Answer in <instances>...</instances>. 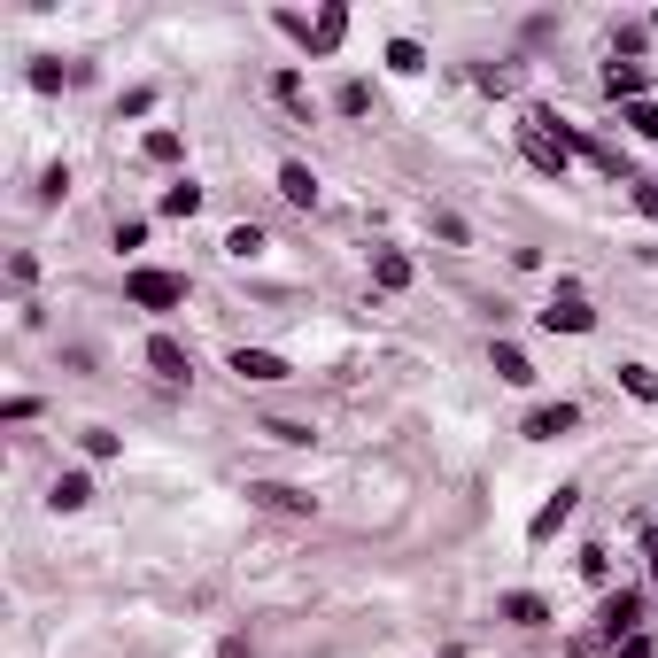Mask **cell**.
Segmentation results:
<instances>
[{
  "instance_id": "1",
  "label": "cell",
  "mask_w": 658,
  "mask_h": 658,
  "mask_svg": "<svg viewBox=\"0 0 658 658\" xmlns=\"http://www.w3.org/2000/svg\"><path fill=\"white\" fill-rule=\"evenodd\" d=\"M124 302H132V310H179L186 279L179 271H124Z\"/></svg>"
},
{
  "instance_id": "2",
  "label": "cell",
  "mask_w": 658,
  "mask_h": 658,
  "mask_svg": "<svg viewBox=\"0 0 658 658\" xmlns=\"http://www.w3.org/2000/svg\"><path fill=\"white\" fill-rule=\"evenodd\" d=\"M542 326H550V333H597V310L581 302V287H558L550 310H542Z\"/></svg>"
},
{
  "instance_id": "3",
  "label": "cell",
  "mask_w": 658,
  "mask_h": 658,
  "mask_svg": "<svg viewBox=\"0 0 658 658\" xmlns=\"http://www.w3.org/2000/svg\"><path fill=\"white\" fill-rule=\"evenodd\" d=\"M519 140H527V163H535V171L566 179V140H558V132H542V124H535V109H527V124H519Z\"/></svg>"
},
{
  "instance_id": "4",
  "label": "cell",
  "mask_w": 658,
  "mask_h": 658,
  "mask_svg": "<svg viewBox=\"0 0 658 658\" xmlns=\"http://www.w3.org/2000/svg\"><path fill=\"white\" fill-rule=\"evenodd\" d=\"M233 372H240V380H256V388H271V380H287L295 364L279 357V349H233Z\"/></svg>"
},
{
  "instance_id": "5",
  "label": "cell",
  "mask_w": 658,
  "mask_h": 658,
  "mask_svg": "<svg viewBox=\"0 0 658 658\" xmlns=\"http://www.w3.org/2000/svg\"><path fill=\"white\" fill-rule=\"evenodd\" d=\"M573 426H581V403H542V411H527V442H558Z\"/></svg>"
},
{
  "instance_id": "6",
  "label": "cell",
  "mask_w": 658,
  "mask_h": 658,
  "mask_svg": "<svg viewBox=\"0 0 658 658\" xmlns=\"http://www.w3.org/2000/svg\"><path fill=\"white\" fill-rule=\"evenodd\" d=\"M604 635H612V643H620V635H635L643 628V597H635V589H612V597H604Z\"/></svg>"
},
{
  "instance_id": "7",
  "label": "cell",
  "mask_w": 658,
  "mask_h": 658,
  "mask_svg": "<svg viewBox=\"0 0 658 658\" xmlns=\"http://www.w3.org/2000/svg\"><path fill=\"white\" fill-rule=\"evenodd\" d=\"M573 504H581V488H558V496H550V504L535 511V527H527V542L542 550V542H550V535H558V527L573 519Z\"/></svg>"
},
{
  "instance_id": "8",
  "label": "cell",
  "mask_w": 658,
  "mask_h": 658,
  "mask_svg": "<svg viewBox=\"0 0 658 658\" xmlns=\"http://www.w3.org/2000/svg\"><path fill=\"white\" fill-rule=\"evenodd\" d=\"M341 39H349V8L333 0V8H318V16H310V55H333Z\"/></svg>"
},
{
  "instance_id": "9",
  "label": "cell",
  "mask_w": 658,
  "mask_h": 658,
  "mask_svg": "<svg viewBox=\"0 0 658 658\" xmlns=\"http://www.w3.org/2000/svg\"><path fill=\"white\" fill-rule=\"evenodd\" d=\"M279 194H287L295 210H318V171H310V163H279Z\"/></svg>"
},
{
  "instance_id": "10",
  "label": "cell",
  "mask_w": 658,
  "mask_h": 658,
  "mask_svg": "<svg viewBox=\"0 0 658 658\" xmlns=\"http://www.w3.org/2000/svg\"><path fill=\"white\" fill-rule=\"evenodd\" d=\"M148 364H155V372H163V380H171V388H179L186 372H194V357H186V349H179V341H171V333H155V341H148Z\"/></svg>"
},
{
  "instance_id": "11",
  "label": "cell",
  "mask_w": 658,
  "mask_h": 658,
  "mask_svg": "<svg viewBox=\"0 0 658 658\" xmlns=\"http://www.w3.org/2000/svg\"><path fill=\"white\" fill-rule=\"evenodd\" d=\"M248 496H256L264 511H310V488H295V480H256Z\"/></svg>"
},
{
  "instance_id": "12",
  "label": "cell",
  "mask_w": 658,
  "mask_h": 658,
  "mask_svg": "<svg viewBox=\"0 0 658 658\" xmlns=\"http://www.w3.org/2000/svg\"><path fill=\"white\" fill-rule=\"evenodd\" d=\"M643 86H651V78H643V62H612V70H604V93H612V101H643Z\"/></svg>"
},
{
  "instance_id": "13",
  "label": "cell",
  "mask_w": 658,
  "mask_h": 658,
  "mask_svg": "<svg viewBox=\"0 0 658 658\" xmlns=\"http://www.w3.org/2000/svg\"><path fill=\"white\" fill-rule=\"evenodd\" d=\"M372 279H380L388 295H403V287H411V256H403V248H372Z\"/></svg>"
},
{
  "instance_id": "14",
  "label": "cell",
  "mask_w": 658,
  "mask_h": 658,
  "mask_svg": "<svg viewBox=\"0 0 658 658\" xmlns=\"http://www.w3.org/2000/svg\"><path fill=\"white\" fill-rule=\"evenodd\" d=\"M488 364H496V380H511V388H527V380H535L527 349H511V341H496V349H488Z\"/></svg>"
},
{
  "instance_id": "15",
  "label": "cell",
  "mask_w": 658,
  "mask_h": 658,
  "mask_svg": "<svg viewBox=\"0 0 658 658\" xmlns=\"http://www.w3.org/2000/svg\"><path fill=\"white\" fill-rule=\"evenodd\" d=\"M86 78V62H31V86L39 93H62V86H78Z\"/></svg>"
},
{
  "instance_id": "16",
  "label": "cell",
  "mask_w": 658,
  "mask_h": 658,
  "mask_svg": "<svg viewBox=\"0 0 658 658\" xmlns=\"http://www.w3.org/2000/svg\"><path fill=\"white\" fill-rule=\"evenodd\" d=\"M504 620H511V628H550V604L519 589V597H504Z\"/></svg>"
},
{
  "instance_id": "17",
  "label": "cell",
  "mask_w": 658,
  "mask_h": 658,
  "mask_svg": "<svg viewBox=\"0 0 658 658\" xmlns=\"http://www.w3.org/2000/svg\"><path fill=\"white\" fill-rule=\"evenodd\" d=\"M47 504H55V511H86V504H93V480H86V473H62Z\"/></svg>"
},
{
  "instance_id": "18",
  "label": "cell",
  "mask_w": 658,
  "mask_h": 658,
  "mask_svg": "<svg viewBox=\"0 0 658 658\" xmlns=\"http://www.w3.org/2000/svg\"><path fill=\"white\" fill-rule=\"evenodd\" d=\"M140 148H148V163H179V155H186V140L171 132V124H155V132L140 140Z\"/></svg>"
},
{
  "instance_id": "19",
  "label": "cell",
  "mask_w": 658,
  "mask_h": 658,
  "mask_svg": "<svg viewBox=\"0 0 658 658\" xmlns=\"http://www.w3.org/2000/svg\"><path fill=\"white\" fill-rule=\"evenodd\" d=\"M194 210H202V186H194V179L163 186V217H194Z\"/></svg>"
},
{
  "instance_id": "20",
  "label": "cell",
  "mask_w": 658,
  "mask_h": 658,
  "mask_svg": "<svg viewBox=\"0 0 658 658\" xmlns=\"http://www.w3.org/2000/svg\"><path fill=\"white\" fill-rule=\"evenodd\" d=\"M388 70L419 78V70H426V47H419V39H388Z\"/></svg>"
},
{
  "instance_id": "21",
  "label": "cell",
  "mask_w": 658,
  "mask_h": 658,
  "mask_svg": "<svg viewBox=\"0 0 658 658\" xmlns=\"http://www.w3.org/2000/svg\"><path fill=\"white\" fill-rule=\"evenodd\" d=\"M620 388H628L635 403H658V372L651 364H620Z\"/></svg>"
},
{
  "instance_id": "22",
  "label": "cell",
  "mask_w": 658,
  "mask_h": 658,
  "mask_svg": "<svg viewBox=\"0 0 658 658\" xmlns=\"http://www.w3.org/2000/svg\"><path fill=\"white\" fill-rule=\"evenodd\" d=\"M264 434H271V442H287V449H310V442H318L302 419H264Z\"/></svg>"
},
{
  "instance_id": "23",
  "label": "cell",
  "mask_w": 658,
  "mask_h": 658,
  "mask_svg": "<svg viewBox=\"0 0 658 658\" xmlns=\"http://www.w3.org/2000/svg\"><path fill=\"white\" fill-rule=\"evenodd\" d=\"M271 93H279V101H287L295 117H310V93H302V78H295V70H279V78H271Z\"/></svg>"
},
{
  "instance_id": "24",
  "label": "cell",
  "mask_w": 658,
  "mask_h": 658,
  "mask_svg": "<svg viewBox=\"0 0 658 658\" xmlns=\"http://www.w3.org/2000/svg\"><path fill=\"white\" fill-rule=\"evenodd\" d=\"M333 109H341V117H364V109H372V86H364V78H349V86L333 93Z\"/></svg>"
},
{
  "instance_id": "25",
  "label": "cell",
  "mask_w": 658,
  "mask_h": 658,
  "mask_svg": "<svg viewBox=\"0 0 658 658\" xmlns=\"http://www.w3.org/2000/svg\"><path fill=\"white\" fill-rule=\"evenodd\" d=\"M225 256H240V264L264 256V233H256V225H233V233H225Z\"/></svg>"
},
{
  "instance_id": "26",
  "label": "cell",
  "mask_w": 658,
  "mask_h": 658,
  "mask_svg": "<svg viewBox=\"0 0 658 658\" xmlns=\"http://www.w3.org/2000/svg\"><path fill=\"white\" fill-rule=\"evenodd\" d=\"M117 449H124V442L109 434V426H93V434H86V457H117Z\"/></svg>"
},
{
  "instance_id": "27",
  "label": "cell",
  "mask_w": 658,
  "mask_h": 658,
  "mask_svg": "<svg viewBox=\"0 0 658 658\" xmlns=\"http://www.w3.org/2000/svg\"><path fill=\"white\" fill-rule=\"evenodd\" d=\"M628 124H635V132H651V140H658V109H651V101H635V109H628Z\"/></svg>"
},
{
  "instance_id": "28",
  "label": "cell",
  "mask_w": 658,
  "mask_h": 658,
  "mask_svg": "<svg viewBox=\"0 0 658 658\" xmlns=\"http://www.w3.org/2000/svg\"><path fill=\"white\" fill-rule=\"evenodd\" d=\"M620 658H651V635L635 628V635H620Z\"/></svg>"
},
{
  "instance_id": "29",
  "label": "cell",
  "mask_w": 658,
  "mask_h": 658,
  "mask_svg": "<svg viewBox=\"0 0 658 658\" xmlns=\"http://www.w3.org/2000/svg\"><path fill=\"white\" fill-rule=\"evenodd\" d=\"M635 210H643V217L658 225V179H651V186H635Z\"/></svg>"
},
{
  "instance_id": "30",
  "label": "cell",
  "mask_w": 658,
  "mask_h": 658,
  "mask_svg": "<svg viewBox=\"0 0 658 658\" xmlns=\"http://www.w3.org/2000/svg\"><path fill=\"white\" fill-rule=\"evenodd\" d=\"M217 658H256V651H248L240 635H225V643H217Z\"/></svg>"
},
{
  "instance_id": "31",
  "label": "cell",
  "mask_w": 658,
  "mask_h": 658,
  "mask_svg": "<svg viewBox=\"0 0 658 658\" xmlns=\"http://www.w3.org/2000/svg\"><path fill=\"white\" fill-rule=\"evenodd\" d=\"M643 558H651V573H658V527H651V535H643Z\"/></svg>"
},
{
  "instance_id": "32",
  "label": "cell",
  "mask_w": 658,
  "mask_h": 658,
  "mask_svg": "<svg viewBox=\"0 0 658 658\" xmlns=\"http://www.w3.org/2000/svg\"><path fill=\"white\" fill-rule=\"evenodd\" d=\"M442 658H465V651H442Z\"/></svg>"
}]
</instances>
